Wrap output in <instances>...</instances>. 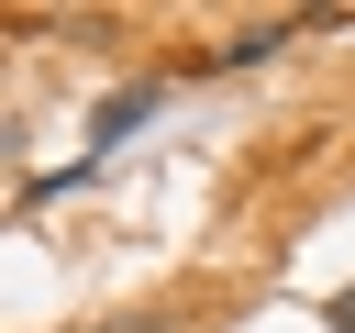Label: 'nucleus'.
Here are the masks:
<instances>
[{
    "label": "nucleus",
    "instance_id": "nucleus-2",
    "mask_svg": "<svg viewBox=\"0 0 355 333\" xmlns=\"http://www.w3.org/2000/svg\"><path fill=\"white\" fill-rule=\"evenodd\" d=\"M288 44H300V22L266 11V22H233V33L211 44V67H266V56H288Z\"/></svg>",
    "mask_w": 355,
    "mask_h": 333
},
{
    "label": "nucleus",
    "instance_id": "nucleus-1",
    "mask_svg": "<svg viewBox=\"0 0 355 333\" xmlns=\"http://www.w3.org/2000/svg\"><path fill=\"white\" fill-rule=\"evenodd\" d=\"M155 111H166V78H133V89H111V100L89 111V155H111L122 133H144Z\"/></svg>",
    "mask_w": 355,
    "mask_h": 333
},
{
    "label": "nucleus",
    "instance_id": "nucleus-3",
    "mask_svg": "<svg viewBox=\"0 0 355 333\" xmlns=\"http://www.w3.org/2000/svg\"><path fill=\"white\" fill-rule=\"evenodd\" d=\"M322 322H333V333H355V278L333 289V311H322Z\"/></svg>",
    "mask_w": 355,
    "mask_h": 333
}]
</instances>
